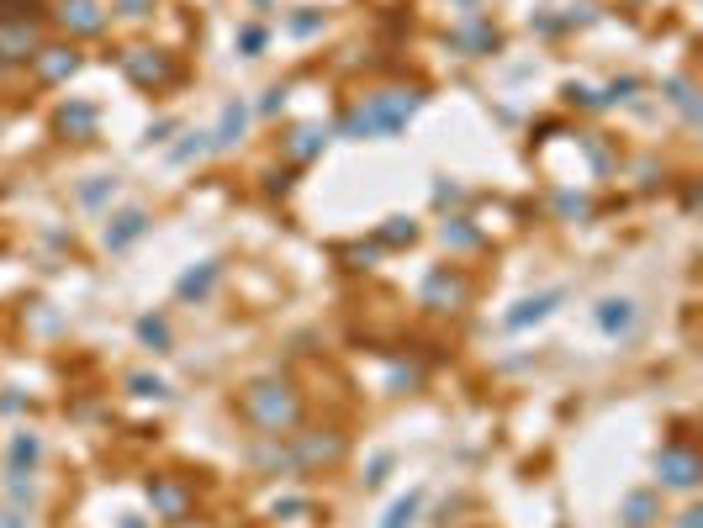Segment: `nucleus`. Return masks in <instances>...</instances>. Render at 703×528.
Segmentation results:
<instances>
[{
    "label": "nucleus",
    "instance_id": "nucleus-40",
    "mask_svg": "<svg viewBox=\"0 0 703 528\" xmlns=\"http://www.w3.org/2000/svg\"><path fill=\"white\" fill-rule=\"evenodd\" d=\"M619 6H645V0H619Z\"/></svg>",
    "mask_w": 703,
    "mask_h": 528
},
{
    "label": "nucleus",
    "instance_id": "nucleus-15",
    "mask_svg": "<svg viewBox=\"0 0 703 528\" xmlns=\"http://www.w3.org/2000/svg\"><path fill=\"white\" fill-rule=\"evenodd\" d=\"M217 280H222V259H201L196 270H185V275H180L175 296H180V301H207Z\"/></svg>",
    "mask_w": 703,
    "mask_h": 528
},
{
    "label": "nucleus",
    "instance_id": "nucleus-32",
    "mask_svg": "<svg viewBox=\"0 0 703 528\" xmlns=\"http://www.w3.org/2000/svg\"><path fill=\"white\" fill-rule=\"evenodd\" d=\"M238 48H244L249 59H254V53L265 48V27H254V22H249V27H238Z\"/></svg>",
    "mask_w": 703,
    "mask_h": 528
},
{
    "label": "nucleus",
    "instance_id": "nucleus-13",
    "mask_svg": "<svg viewBox=\"0 0 703 528\" xmlns=\"http://www.w3.org/2000/svg\"><path fill=\"white\" fill-rule=\"evenodd\" d=\"M148 222H154V217H148L143 206H127V212H117V217L106 222V249H111V254H122L127 243H138V238L148 233Z\"/></svg>",
    "mask_w": 703,
    "mask_h": 528
},
{
    "label": "nucleus",
    "instance_id": "nucleus-4",
    "mask_svg": "<svg viewBox=\"0 0 703 528\" xmlns=\"http://www.w3.org/2000/svg\"><path fill=\"white\" fill-rule=\"evenodd\" d=\"M117 69L138 90H170L180 80V59H175L170 48H122L117 53Z\"/></svg>",
    "mask_w": 703,
    "mask_h": 528
},
{
    "label": "nucleus",
    "instance_id": "nucleus-11",
    "mask_svg": "<svg viewBox=\"0 0 703 528\" xmlns=\"http://www.w3.org/2000/svg\"><path fill=\"white\" fill-rule=\"evenodd\" d=\"M265 518H270V528H318L323 523V507L307 502V497H281Z\"/></svg>",
    "mask_w": 703,
    "mask_h": 528
},
{
    "label": "nucleus",
    "instance_id": "nucleus-16",
    "mask_svg": "<svg viewBox=\"0 0 703 528\" xmlns=\"http://www.w3.org/2000/svg\"><path fill=\"white\" fill-rule=\"evenodd\" d=\"M561 301H566V291H540V296H529V301H518V307L503 317V323L518 333V328H529V323H545V317L555 312V307H561Z\"/></svg>",
    "mask_w": 703,
    "mask_h": 528
},
{
    "label": "nucleus",
    "instance_id": "nucleus-3",
    "mask_svg": "<svg viewBox=\"0 0 703 528\" xmlns=\"http://www.w3.org/2000/svg\"><path fill=\"white\" fill-rule=\"evenodd\" d=\"M286 449H275L265 460V470H302V476H318V470L344 465L349 455V439L339 428H307V433H286Z\"/></svg>",
    "mask_w": 703,
    "mask_h": 528
},
{
    "label": "nucleus",
    "instance_id": "nucleus-20",
    "mask_svg": "<svg viewBox=\"0 0 703 528\" xmlns=\"http://www.w3.org/2000/svg\"><path fill=\"white\" fill-rule=\"evenodd\" d=\"M244 127H249V106L244 101H228V106H222V117H217L212 148H233L238 138H244Z\"/></svg>",
    "mask_w": 703,
    "mask_h": 528
},
{
    "label": "nucleus",
    "instance_id": "nucleus-34",
    "mask_svg": "<svg viewBox=\"0 0 703 528\" xmlns=\"http://www.w3.org/2000/svg\"><path fill=\"white\" fill-rule=\"evenodd\" d=\"M127 386H133L138 396H164V381H159V375H127Z\"/></svg>",
    "mask_w": 703,
    "mask_h": 528
},
{
    "label": "nucleus",
    "instance_id": "nucleus-30",
    "mask_svg": "<svg viewBox=\"0 0 703 528\" xmlns=\"http://www.w3.org/2000/svg\"><path fill=\"white\" fill-rule=\"evenodd\" d=\"M207 148H212V132H191V143H180L175 148V164H191V159H201V154H207Z\"/></svg>",
    "mask_w": 703,
    "mask_h": 528
},
{
    "label": "nucleus",
    "instance_id": "nucleus-33",
    "mask_svg": "<svg viewBox=\"0 0 703 528\" xmlns=\"http://www.w3.org/2000/svg\"><path fill=\"white\" fill-rule=\"evenodd\" d=\"M555 212H561V217H587V196H555Z\"/></svg>",
    "mask_w": 703,
    "mask_h": 528
},
{
    "label": "nucleus",
    "instance_id": "nucleus-1",
    "mask_svg": "<svg viewBox=\"0 0 703 528\" xmlns=\"http://www.w3.org/2000/svg\"><path fill=\"white\" fill-rule=\"evenodd\" d=\"M238 418H244L254 433H265V439H286V433L302 428L307 402L286 375H259V381H249L244 391H238Z\"/></svg>",
    "mask_w": 703,
    "mask_h": 528
},
{
    "label": "nucleus",
    "instance_id": "nucleus-21",
    "mask_svg": "<svg viewBox=\"0 0 703 528\" xmlns=\"http://www.w3.org/2000/svg\"><path fill=\"white\" fill-rule=\"evenodd\" d=\"M418 238V222L413 217H386L376 228V249H407Z\"/></svg>",
    "mask_w": 703,
    "mask_h": 528
},
{
    "label": "nucleus",
    "instance_id": "nucleus-2",
    "mask_svg": "<svg viewBox=\"0 0 703 528\" xmlns=\"http://www.w3.org/2000/svg\"><path fill=\"white\" fill-rule=\"evenodd\" d=\"M418 106H423V90H370V96L349 106V117L339 122V138H397Z\"/></svg>",
    "mask_w": 703,
    "mask_h": 528
},
{
    "label": "nucleus",
    "instance_id": "nucleus-31",
    "mask_svg": "<svg viewBox=\"0 0 703 528\" xmlns=\"http://www.w3.org/2000/svg\"><path fill=\"white\" fill-rule=\"evenodd\" d=\"M106 196H117V180H106V175H101V180L80 185V201H85V206H101Z\"/></svg>",
    "mask_w": 703,
    "mask_h": 528
},
{
    "label": "nucleus",
    "instance_id": "nucleus-9",
    "mask_svg": "<svg viewBox=\"0 0 703 528\" xmlns=\"http://www.w3.org/2000/svg\"><path fill=\"white\" fill-rule=\"evenodd\" d=\"M32 74L37 85H69L80 74V53H74V43H43L32 53Z\"/></svg>",
    "mask_w": 703,
    "mask_h": 528
},
{
    "label": "nucleus",
    "instance_id": "nucleus-12",
    "mask_svg": "<svg viewBox=\"0 0 703 528\" xmlns=\"http://www.w3.org/2000/svg\"><path fill=\"white\" fill-rule=\"evenodd\" d=\"M96 122H101V111L90 106V101H64V106H59V117H53V127H59L64 138H74V143L96 138Z\"/></svg>",
    "mask_w": 703,
    "mask_h": 528
},
{
    "label": "nucleus",
    "instance_id": "nucleus-38",
    "mask_svg": "<svg viewBox=\"0 0 703 528\" xmlns=\"http://www.w3.org/2000/svg\"><path fill=\"white\" fill-rule=\"evenodd\" d=\"M677 528H703V513H698V507H688V513H682V523Z\"/></svg>",
    "mask_w": 703,
    "mask_h": 528
},
{
    "label": "nucleus",
    "instance_id": "nucleus-6",
    "mask_svg": "<svg viewBox=\"0 0 703 528\" xmlns=\"http://www.w3.org/2000/svg\"><path fill=\"white\" fill-rule=\"evenodd\" d=\"M148 502H154V518L164 523H180V518H191L196 513V486L185 481V476H148Z\"/></svg>",
    "mask_w": 703,
    "mask_h": 528
},
{
    "label": "nucleus",
    "instance_id": "nucleus-23",
    "mask_svg": "<svg viewBox=\"0 0 703 528\" xmlns=\"http://www.w3.org/2000/svg\"><path fill=\"white\" fill-rule=\"evenodd\" d=\"M666 101H672V106H677L693 127L703 122V106H698V96H693V85H688V80H666Z\"/></svg>",
    "mask_w": 703,
    "mask_h": 528
},
{
    "label": "nucleus",
    "instance_id": "nucleus-5",
    "mask_svg": "<svg viewBox=\"0 0 703 528\" xmlns=\"http://www.w3.org/2000/svg\"><path fill=\"white\" fill-rule=\"evenodd\" d=\"M418 301L429 312H439V317H450V312H460V307H471V280L455 270V264H434L429 275H423V286H418Z\"/></svg>",
    "mask_w": 703,
    "mask_h": 528
},
{
    "label": "nucleus",
    "instance_id": "nucleus-22",
    "mask_svg": "<svg viewBox=\"0 0 703 528\" xmlns=\"http://www.w3.org/2000/svg\"><path fill=\"white\" fill-rule=\"evenodd\" d=\"M656 518H661L656 492H629V502H624V523H629V528H651Z\"/></svg>",
    "mask_w": 703,
    "mask_h": 528
},
{
    "label": "nucleus",
    "instance_id": "nucleus-7",
    "mask_svg": "<svg viewBox=\"0 0 703 528\" xmlns=\"http://www.w3.org/2000/svg\"><path fill=\"white\" fill-rule=\"evenodd\" d=\"M48 16L64 27V37H101L106 32V6L101 0H53Z\"/></svg>",
    "mask_w": 703,
    "mask_h": 528
},
{
    "label": "nucleus",
    "instance_id": "nucleus-36",
    "mask_svg": "<svg viewBox=\"0 0 703 528\" xmlns=\"http://www.w3.org/2000/svg\"><path fill=\"white\" fill-rule=\"evenodd\" d=\"M386 470H392V460H386V455H376V465H370V476H365V486H381V481H386Z\"/></svg>",
    "mask_w": 703,
    "mask_h": 528
},
{
    "label": "nucleus",
    "instance_id": "nucleus-39",
    "mask_svg": "<svg viewBox=\"0 0 703 528\" xmlns=\"http://www.w3.org/2000/svg\"><path fill=\"white\" fill-rule=\"evenodd\" d=\"M170 528H207V523H196V518H180V523H170Z\"/></svg>",
    "mask_w": 703,
    "mask_h": 528
},
{
    "label": "nucleus",
    "instance_id": "nucleus-14",
    "mask_svg": "<svg viewBox=\"0 0 703 528\" xmlns=\"http://www.w3.org/2000/svg\"><path fill=\"white\" fill-rule=\"evenodd\" d=\"M450 43L466 53V59H487V53L497 48V27H492V22H481V16H466V22L455 27Z\"/></svg>",
    "mask_w": 703,
    "mask_h": 528
},
{
    "label": "nucleus",
    "instance_id": "nucleus-24",
    "mask_svg": "<svg viewBox=\"0 0 703 528\" xmlns=\"http://www.w3.org/2000/svg\"><path fill=\"white\" fill-rule=\"evenodd\" d=\"M138 344L154 354H170V323L164 317H138Z\"/></svg>",
    "mask_w": 703,
    "mask_h": 528
},
{
    "label": "nucleus",
    "instance_id": "nucleus-19",
    "mask_svg": "<svg viewBox=\"0 0 703 528\" xmlns=\"http://www.w3.org/2000/svg\"><path fill=\"white\" fill-rule=\"evenodd\" d=\"M43 460V439L37 433H11V449H6V465H11V476H27V470Z\"/></svg>",
    "mask_w": 703,
    "mask_h": 528
},
{
    "label": "nucleus",
    "instance_id": "nucleus-17",
    "mask_svg": "<svg viewBox=\"0 0 703 528\" xmlns=\"http://www.w3.org/2000/svg\"><path fill=\"white\" fill-rule=\"evenodd\" d=\"M635 301L629 296H608L603 307H598V328L608 333V338H624V333H635Z\"/></svg>",
    "mask_w": 703,
    "mask_h": 528
},
{
    "label": "nucleus",
    "instance_id": "nucleus-26",
    "mask_svg": "<svg viewBox=\"0 0 703 528\" xmlns=\"http://www.w3.org/2000/svg\"><path fill=\"white\" fill-rule=\"evenodd\" d=\"M439 238H444V249H476V243H481V233L471 228L466 217H450V222L439 228Z\"/></svg>",
    "mask_w": 703,
    "mask_h": 528
},
{
    "label": "nucleus",
    "instance_id": "nucleus-27",
    "mask_svg": "<svg viewBox=\"0 0 703 528\" xmlns=\"http://www.w3.org/2000/svg\"><path fill=\"white\" fill-rule=\"evenodd\" d=\"M43 16V0H0V27L6 22H37Z\"/></svg>",
    "mask_w": 703,
    "mask_h": 528
},
{
    "label": "nucleus",
    "instance_id": "nucleus-10",
    "mask_svg": "<svg viewBox=\"0 0 703 528\" xmlns=\"http://www.w3.org/2000/svg\"><path fill=\"white\" fill-rule=\"evenodd\" d=\"M43 48L32 22H6L0 27V69H16V64H32V53Z\"/></svg>",
    "mask_w": 703,
    "mask_h": 528
},
{
    "label": "nucleus",
    "instance_id": "nucleus-25",
    "mask_svg": "<svg viewBox=\"0 0 703 528\" xmlns=\"http://www.w3.org/2000/svg\"><path fill=\"white\" fill-rule=\"evenodd\" d=\"M418 507H423V492H407V497H397L392 507H386V518H381V528H413V518H418Z\"/></svg>",
    "mask_w": 703,
    "mask_h": 528
},
{
    "label": "nucleus",
    "instance_id": "nucleus-18",
    "mask_svg": "<svg viewBox=\"0 0 703 528\" xmlns=\"http://www.w3.org/2000/svg\"><path fill=\"white\" fill-rule=\"evenodd\" d=\"M323 143H328L323 127H312V122H307V127H291V132H286V159H291V164H307V159L323 154Z\"/></svg>",
    "mask_w": 703,
    "mask_h": 528
},
{
    "label": "nucleus",
    "instance_id": "nucleus-35",
    "mask_svg": "<svg viewBox=\"0 0 703 528\" xmlns=\"http://www.w3.org/2000/svg\"><path fill=\"white\" fill-rule=\"evenodd\" d=\"M318 27H323V16H318V11H307V16H291V32H296V37L318 32Z\"/></svg>",
    "mask_w": 703,
    "mask_h": 528
},
{
    "label": "nucleus",
    "instance_id": "nucleus-29",
    "mask_svg": "<svg viewBox=\"0 0 703 528\" xmlns=\"http://www.w3.org/2000/svg\"><path fill=\"white\" fill-rule=\"evenodd\" d=\"M376 243H344L339 249V259H349V270H370V264H376Z\"/></svg>",
    "mask_w": 703,
    "mask_h": 528
},
{
    "label": "nucleus",
    "instance_id": "nucleus-8",
    "mask_svg": "<svg viewBox=\"0 0 703 528\" xmlns=\"http://www.w3.org/2000/svg\"><path fill=\"white\" fill-rule=\"evenodd\" d=\"M656 476H661V486H672V492H693V486L703 481V460L688 444H666L656 455Z\"/></svg>",
    "mask_w": 703,
    "mask_h": 528
},
{
    "label": "nucleus",
    "instance_id": "nucleus-28",
    "mask_svg": "<svg viewBox=\"0 0 703 528\" xmlns=\"http://www.w3.org/2000/svg\"><path fill=\"white\" fill-rule=\"evenodd\" d=\"M154 11L159 0H111V16H122V22H148Z\"/></svg>",
    "mask_w": 703,
    "mask_h": 528
},
{
    "label": "nucleus",
    "instance_id": "nucleus-37",
    "mask_svg": "<svg viewBox=\"0 0 703 528\" xmlns=\"http://www.w3.org/2000/svg\"><path fill=\"white\" fill-rule=\"evenodd\" d=\"M286 106V90L275 85V90H265V101H259V111H281Z\"/></svg>",
    "mask_w": 703,
    "mask_h": 528
},
{
    "label": "nucleus",
    "instance_id": "nucleus-41",
    "mask_svg": "<svg viewBox=\"0 0 703 528\" xmlns=\"http://www.w3.org/2000/svg\"><path fill=\"white\" fill-rule=\"evenodd\" d=\"M0 132H6V111H0Z\"/></svg>",
    "mask_w": 703,
    "mask_h": 528
}]
</instances>
